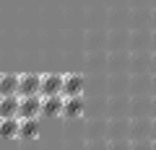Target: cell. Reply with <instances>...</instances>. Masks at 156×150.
Here are the masks:
<instances>
[{"label":"cell","instance_id":"1","mask_svg":"<svg viewBox=\"0 0 156 150\" xmlns=\"http://www.w3.org/2000/svg\"><path fill=\"white\" fill-rule=\"evenodd\" d=\"M42 88V75L37 72H23L18 75V96H34Z\"/></svg>","mask_w":156,"mask_h":150},{"label":"cell","instance_id":"2","mask_svg":"<svg viewBox=\"0 0 156 150\" xmlns=\"http://www.w3.org/2000/svg\"><path fill=\"white\" fill-rule=\"evenodd\" d=\"M42 114V96L34 93V96H21V106H18V117L26 119V117H37Z\"/></svg>","mask_w":156,"mask_h":150},{"label":"cell","instance_id":"3","mask_svg":"<svg viewBox=\"0 0 156 150\" xmlns=\"http://www.w3.org/2000/svg\"><path fill=\"white\" fill-rule=\"evenodd\" d=\"M55 93H62V75H57V72H44V75H42L39 96H55Z\"/></svg>","mask_w":156,"mask_h":150},{"label":"cell","instance_id":"4","mask_svg":"<svg viewBox=\"0 0 156 150\" xmlns=\"http://www.w3.org/2000/svg\"><path fill=\"white\" fill-rule=\"evenodd\" d=\"M83 93V78L78 75V72H68L62 75V96H81Z\"/></svg>","mask_w":156,"mask_h":150},{"label":"cell","instance_id":"5","mask_svg":"<svg viewBox=\"0 0 156 150\" xmlns=\"http://www.w3.org/2000/svg\"><path fill=\"white\" fill-rule=\"evenodd\" d=\"M62 104H65V96H62V93L42 96V114H47V117H57V114H62Z\"/></svg>","mask_w":156,"mask_h":150},{"label":"cell","instance_id":"6","mask_svg":"<svg viewBox=\"0 0 156 150\" xmlns=\"http://www.w3.org/2000/svg\"><path fill=\"white\" fill-rule=\"evenodd\" d=\"M18 106H21V96H0V117H18Z\"/></svg>","mask_w":156,"mask_h":150},{"label":"cell","instance_id":"7","mask_svg":"<svg viewBox=\"0 0 156 150\" xmlns=\"http://www.w3.org/2000/svg\"><path fill=\"white\" fill-rule=\"evenodd\" d=\"M18 124H21L18 117H0V137L3 140L18 137Z\"/></svg>","mask_w":156,"mask_h":150},{"label":"cell","instance_id":"8","mask_svg":"<svg viewBox=\"0 0 156 150\" xmlns=\"http://www.w3.org/2000/svg\"><path fill=\"white\" fill-rule=\"evenodd\" d=\"M18 93V75L13 72H0V96Z\"/></svg>","mask_w":156,"mask_h":150},{"label":"cell","instance_id":"9","mask_svg":"<svg viewBox=\"0 0 156 150\" xmlns=\"http://www.w3.org/2000/svg\"><path fill=\"white\" fill-rule=\"evenodd\" d=\"M18 119H21V117H18ZM37 135H39L37 117H26V119H21V124H18V137L31 140V137H37Z\"/></svg>","mask_w":156,"mask_h":150},{"label":"cell","instance_id":"10","mask_svg":"<svg viewBox=\"0 0 156 150\" xmlns=\"http://www.w3.org/2000/svg\"><path fill=\"white\" fill-rule=\"evenodd\" d=\"M83 111V98L81 96H68L65 98V104H62V117H78Z\"/></svg>","mask_w":156,"mask_h":150}]
</instances>
